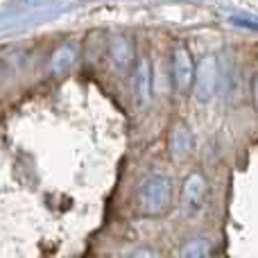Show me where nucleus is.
Segmentation results:
<instances>
[{
    "label": "nucleus",
    "mask_w": 258,
    "mask_h": 258,
    "mask_svg": "<svg viewBox=\"0 0 258 258\" xmlns=\"http://www.w3.org/2000/svg\"><path fill=\"white\" fill-rule=\"evenodd\" d=\"M195 71L197 63L192 61V54L186 45H177L172 50V63H170V75H172V86L179 95L192 93L195 84Z\"/></svg>",
    "instance_id": "nucleus-3"
},
{
    "label": "nucleus",
    "mask_w": 258,
    "mask_h": 258,
    "mask_svg": "<svg viewBox=\"0 0 258 258\" xmlns=\"http://www.w3.org/2000/svg\"><path fill=\"white\" fill-rule=\"evenodd\" d=\"M174 204V186L168 174H147L136 190V213L141 218H163Z\"/></svg>",
    "instance_id": "nucleus-1"
},
{
    "label": "nucleus",
    "mask_w": 258,
    "mask_h": 258,
    "mask_svg": "<svg viewBox=\"0 0 258 258\" xmlns=\"http://www.w3.org/2000/svg\"><path fill=\"white\" fill-rule=\"evenodd\" d=\"M168 147L174 159H186L192 152V147H195V136H192L190 127H188L186 122H181V120L172 122L170 136H168Z\"/></svg>",
    "instance_id": "nucleus-8"
},
{
    "label": "nucleus",
    "mask_w": 258,
    "mask_h": 258,
    "mask_svg": "<svg viewBox=\"0 0 258 258\" xmlns=\"http://www.w3.org/2000/svg\"><path fill=\"white\" fill-rule=\"evenodd\" d=\"M218 91H220V61L213 54H204V57L197 61L192 95H195L197 102L206 104L215 98Z\"/></svg>",
    "instance_id": "nucleus-2"
},
{
    "label": "nucleus",
    "mask_w": 258,
    "mask_h": 258,
    "mask_svg": "<svg viewBox=\"0 0 258 258\" xmlns=\"http://www.w3.org/2000/svg\"><path fill=\"white\" fill-rule=\"evenodd\" d=\"M213 256V242L204 236L188 238L179 247V258H211Z\"/></svg>",
    "instance_id": "nucleus-9"
},
{
    "label": "nucleus",
    "mask_w": 258,
    "mask_h": 258,
    "mask_svg": "<svg viewBox=\"0 0 258 258\" xmlns=\"http://www.w3.org/2000/svg\"><path fill=\"white\" fill-rule=\"evenodd\" d=\"M107 52L109 59L113 61V66L120 68V71H127L129 66L136 63V48H134L132 39L125 34H109Z\"/></svg>",
    "instance_id": "nucleus-6"
},
{
    "label": "nucleus",
    "mask_w": 258,
    "mask_h": 258,
    "mask_svg": "<svg viewBox=\"0 0 258 258\" xmlns=\"http://www.w3.org/2000/svg\"><path fill=\"white\" fill-rule=\"evenodd\" d=\"M118 258H161V251L152 245H138V247L122 251Z\"/></svg>",
    "instance_id": "nucleus-10"
},
{
    "label": "nucleus",
    "mask_w": 258,
    "mask_h": 258,
    "mask_svg": "<svg viewBox=\"0 0 258 258\" xmlns=\"http://www.w3.org/2000/svg\"><path fill=\"white\" fill-rule=\"evenodd\" d=\"M134 100L138 107L152 100V63L147 57H141L134 66Z\"/></svg>",
    "instance_id": "nucleus-7"
},
{
    "label": "nucleus",
    "mask_w": 258,
    "mask_h": 258,
    "mask_svg": "<svg viewBox=\"0 0 258 258\" xmlns=\"http://www.w3.org/2000/svg\"><path fill=\"white\" fill-rule=\"evenodd\" d=\"M251 93H254V107L258 111V73L254 75V84H251Z\"/></svg>",
    "instance_id": "nucleus-11"
},
{
    "label": "nucleus",
    "mask_w": 258,
    "mask_h": 258,
    "mask_svg": "<svg viewBox=\"0 0 258 258\" xmlns=\"http://www.w3.org/2000/svg\"><path fill=\"white\" fill-rule=\"evenodd\" d=\"M206 192H209V183H206V177L202 172H190L183 181L181 188V202H183V209L188 213H197V211L204 206L206 202Z\"/></svg>",
    "instance_id": "nucleus-5"
},
{
    "label": "nucleus",
    "mask_w": 258,
    "mask_h": 258,
    "mask_svg": "<svg viewBox=\"0 0 258 258\" xmlns=\"http://www.w3.org/2000/svg\"><path fill=\"white\" fill-rule=\"evenodd\" d=\"M80 54H82V48L77 41H63L61 45H57L50 57V63H48V71L52 77H63L75 68V63L80 61Z\"/></svg>",
    "instance_id": "nucleus-4"
}]
</instances>
